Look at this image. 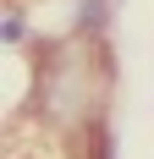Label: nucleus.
I'll return each instance as SVG.
<instances>
[{
    "label": "nucleus",
    "mask_w": 154,
    "mask_h": 159,
    "mask_svg": "<svg viewBox=\"0 0 154 159\" xmlns=\"http://www.w3.org/2000/svg\"><path fill=\"white\" fill-rule=\"evenodd\" d=\"M6 39H11V44L22 39V11H6Z\"/></svg>",
    "instance_id": "nucleus-3"
},
{
    "label": "nucleus",
    "mask_w": 154,
    "mask_h": 159,
    "mask_svg": "<svg viewBox=\"0 0 154 159\" xmlns=\"http://www.w3.org/2000/svg\"><path fill=\"white\" fill-rule=\"evenodd\" d=\"M83 159H110V126H105V115L83 132Z\"/></svg>",
    "instance_id": "nucleus-2"
},
{
    "label": "nucleus",
    "mask_w": 154,
    "mask_h": 159,
    "mask_svg": "<svg viewBox=\"0 0 154 159\" xmlns=\"http://www.w3.org/2000/svg\"><path fill=\"white\" fill-rule=\"evenodd\" d=\"M99 99H105V66L94 39H66L44 55V77H39V110L50 126H77L88 132L99 121Z\"/></svg>",
    "instance_id": "nucleus-1"
}]
</instances>
